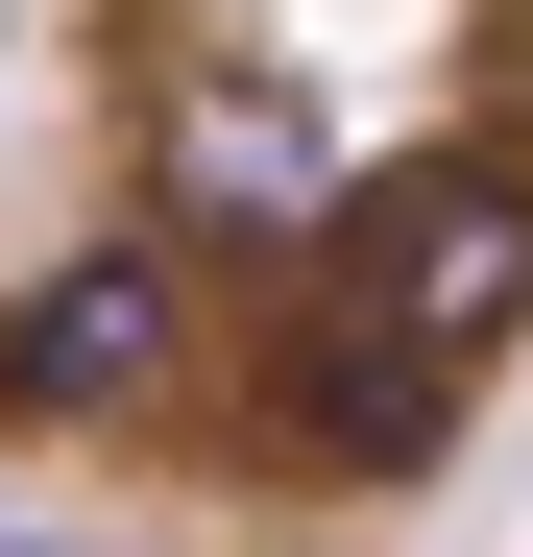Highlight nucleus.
I'll return each instance as SVG.
<instances>
[{"mask_svg": "<svg viewBox=\"0 0 533 557\" xmlns=\"http://www.w3.org/2000/svg\"><path fill=\"white\" fill-rule=\"evenodd\" d=\"M0 485L98 557H412L533 363V0H0Z\"/></svg>", "mask_w": 533, "mask_h": 557, "instance_id": "nucleus-1", "label": "nucleus"}]
</instances>
